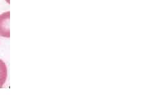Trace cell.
Here are the masks:
<instances>
[{"label": "cell", "instance_id": "1", "mask_svg": "<svg viewBox=\"0 0 150 112\" xmlns=\"http://www.w3.org/2000/svg\"><path fill=\"white\" fill-rule=\"evenodd\" d=\"M9 11L3 13L0 15V35L9 38Z\"/></svg>", "mask_w": 150, "mask_h": 112}, {"label": "cell", "instance_id": "2", "mask_svg": "<svg viewBox=\"0 0 150 112\" xmlns=\"http://www.w3.org/2000/svg\"><path fill=\"white\" fill-rule=\"evenodd\" d=\"M8 76L7 67L3 60L0 59V88H2L6 81Z\"/></svg>", "mask_w": 150, "mask_h": 112}]
</instances>
